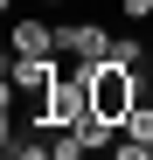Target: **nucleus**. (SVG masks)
<instances>
[{
	"label": "nucleus",
	"mask_w": 153,
	"mask_h": 160,
	"mask_svg": "<svg viewBox=\"0 0 153 160\" xmlns=\"http://www.w3.org/2000/svg\"><path fill=\"white\" fill-rule=\"evenodd\" d=\"M91 112L105 118V125H125V118L139 112V70L118 63V56L91 63Z\"/></svg>",
	"instance_id": "1"
},
{
	"label": "nucleus",
	"mask_w": 153,
	"mask_h": 160,
	"mask_svg": "<svg viewBox=\"0 0 153 160\" xmlns=\"http://www.w3.org/2000/svg\"><path fill=\"white\" fill-rule=\"evenodd\" d=\"M84 118H91V63H70L63 56L56 91H49V104H42V125H84Z\"/></svg>",
	"instance_id": "2"
},
{
	"label": "nucleus",
	"mask_w": 153,
	"mask_h": 160,
	"mask_svg": "<svg viewBox=\"0 0 153 160\" xmlns=\"http://www.w3.org/2000/svg\"><path fill=\"white\" fill-rule=\"evenodd\" d=\"M56 70H63V56H14L7 63V104L28 98V118L42 125V104H49V91H56Z\"/></svg>",
	"instance_id": "3"
},
{
	"label": "nucleus",
	"mask_w": 153,
	"mask_h": 160,
	"mask_svg": "<svg viewBox=\"0 0 153 160\" xmlns=\"http://www.w3.org/2000/svg\"><path fill=\"white\" fill-rule=\"evenodd\" d=\"M56 49L70 63H105L111 56V35L97 28V21H70V28H56Z\"/></svg>",
	"instance_id": "4"
},
{
	"label": "nucleus",
	"mask_w": 153,
	"mask_h": 160,
	"mask_svg": "<svg viewBox=\"0 0 153 160\" xmlns=\"http://www.w3.org/2000/svg\"><path fill=\"white\" fill-rule=\"evenodd\" d=\"M14 56H63V49H56V28L35 21V14H21L14 21Z\"/></svg>",
	"instance_id": "5"
},
{
	"label": "nucleus",
	"mask_w": 153,
	"mask_h": 160,
	"mask_svg": "<svg viewBox=\"0 0 153 160\" xmlns=\"http://www.w3.org/2000/svg\"><path fill=\"white\" fill-rule=\"evenodd\" d=\"M111 56H118V63H132V70H146V42L125 28V35H111Z\"/></svg>",
	"instance_id": "6"
},
{
	"label": "nucleus",
	"mask_w": 153,
	"mask_h": 160,
	"mask_svg": "<svg viewBox=\"0 0 153 160\" xmlns=\"http://www.w3.org/2000/svg\"><path fill=\"white\" fill-rule=\"evenodd\" d=\"M7 160H56V146H42V139H14V132H7Z\"/></svg>",
	"instance_id": "7"
},
{
	"label": "nucleus",
	"mask_w": 153,
	"mask_h": 160,
	"mask_svg": "<svg viewBox=\"0 0 153 160\" xmlns=\"http://www.w3.org/2000/svg\"><path fill=\"white\" fill-rule=\"evenodd\" d=\"M76 160H125V153H118V132H111V139H97V146H84Z\"/></svg>",
	"instance_id": "8"
},
{
	"label": "nucleus",
	"mask_w": 153,
	"mask_h": 160,
	"mask_svg": "<svg viewBox=\"0 0 153 160\" xmlns=\"http://www.w3.org/2000/svg\"><path fill=\"white\" fill-rule=\"evenodd\" d=\"M153 14V0H125V21H146Z\"/></svg>",
	"instance_id": "9"
},
{
	"label": "nucleus",
	"mask_w": 153,
	"mask_h": 160,
	"mask_svg": "<svg viewBox=\"0 0 153 160\" xmlns=\"http://www.w3.org/2000/svg\"><path fill=\"white\" fill-rule=\"evenodd\" d=\"M42 7H56V0H42Z\"/></svg>",
	"instance_id": "10"
}]
</instances>
